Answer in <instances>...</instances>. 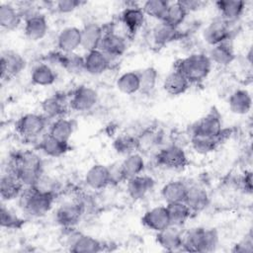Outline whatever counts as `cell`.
<instances>
[{"mask_svg": "<svg viewBox=\"0 0 253 253\" xmlns=\"http://www.w3.org/2000/svg\"><path fill=\"white\" fill-rule=\"evenodd\" d=\"M139 75V92L143 94L151 93L157 83L158 80V72L157 70L150 66L146 67L140 71H138Z\"/></svg>", "mask_w": 253, "mask_h": 253, "instance_id": "43", "label": "cell"}, {"mask_svg": "<svg viewBox=\"0 0 253 253\" xmlns=\"http://www.w3.org/2000/svg\"><path fill=\"white\" fill-rule=\"evenodd\" d=\"M218 244V234L213 228L195 227L183 234L182 249L191 252H211Z\"/></svg>", "mask_w": 253, "mask_h": 253, "instance_id": "3", "label": "cell"}, {"mask_svg": "<svg viewBox=\"0 0 253 253\" xmlns=\"http://www.w3.org/2000/svg\"><path fill=\"white\" fill-rule=\"evenodd\" d=\"M230 24L222 18L213 19L204 30L203 38L211 46L229 41Z\"/></svg>", "mask_w": 253, "mask_h": 253, "instance_id": "10", "label": "cell"}, {"mask_svg": "<svg viewBox=\"0 0 253 253\" xmlns=\"http://www.w3.org/2000/svg\"><path fill=\"white\" fill-rule=\"evenodd\" d=\"M136 139H137V150L140 152L153 150L155 147L159 146L162 140L159 132H156L151 129L143 131L139 136L136 137Z\"/></svg>", "mask_w": 253, "mask_h": 253, "instance_id": "44", "label": "cell"}, {"mask_svg": "<svg viewBox=\"0 0 253 253\" xmlns=\"http://www.w3.org/2000/svg\"><path fill=\"white\" fill-rule=\"evenodd\" d=\"M69 247L70 251L74 253H95L103 250V244L98 239L80 233L71 238Z\"/></svg>", "mask_w": 253, "mask_h": 253, "instance_id": "29", "label": "cell"}, {"mask_svg": "<svg viewBox=\"0 0 253 253\" xmlns=\"http://www.w3.org/2000/svg\"><path fill=\"white\" fill-rule=\"evenodd\" d=\"M181 3L183 4V6L186 8V10L188 11V13L192 12V11H196L199 8L202 7L203 2L201 1H197V0H187V1H181Z\"/></svg>", "mask_w": 253, "mask_h": 253, "instance_id": "51", "label": "cell"}, {"mask_svg": "<svg viewBox=\"0 0 253 253\" xmlns=\"http://www.w3.org/2000/svg\"><path fill=\"white\" fill-rule=\"evenodd\" d=\"M116 86L120 92L126 95H132L139 92L138 72L127 71L121 74L116 81Z\"/></svg>", "mask_w": 253, "mask_h": 253, "instance_id": "39", "label": "cell"}, {"mask_svg": "<svg viewBox=\"0 0 253 253\" xmlns=\"http://www.w3.org/2000/svg\"><path fill=\"white\" fill-rule=\"evenodd\" d=\"M48 31V24L45 16L39 12H31L25 17L24 32L26 37L33 42L43 39Z\"/></svg>", "mask_w": 253, "mask_h": 253, "instance_id": "12", "label": "cell"}, {"mask_svg": "<svg viewBox=\"0 0 253 253\" xmlns=\"http://www.w3.org/2000/svg\"><path fill=\"white\" fill-rule=\"evenodd\" d=\"M145 14L139 6H128L121 14V22L129 34H135L145 22Z\"/></svg>", "mask_w": 253, "mask_h": 253, "instance_id": "25", "label": "cell"}, {"mask_svg": "<svg viewBox=\"0 0 253 253\" xmlns=\"http://www.w3.org/2000/svg\"><path fill=\"white\" fill-rule=\"evenodd\" d=\"M141 221L144 226L156 233L165 229L170 225L167 207L158 206L148 210L141 217Z\"/></svg>", "mask_w": 253, "mask_h": 253, "instance_id": "16", "label": "cell"}, {"mask_svg": "<svg viewBox=\"0 0 253 253\" xmlns=\"http://www.w3.org/2000/svg\"><path fill=\"white\" fill-rule=\"evenodd\" d=\"M222 137H212L201 134H191V145L199 154H208L214 151Z\"/></svg>", "mask_w": 253, "mask_h": 253, "instance_id": "38", "label": "cell"}, {"mask_svg": "<svg viewBox=\"0 0 253 253\" xmlns=\"http://www.w3.org/2000/svg\"><path fill=\"white\" fill-rule=\"evenodd\" d=\"M83 61L85 72L91 75H100L110 68L112 60L98 48L87 51L83 56Z\"/></svg>", "mask_w": 253, "mask_h": 253, "instance_id": "17", "label": "cell"}, {"mask_svg": "<svg viewBox=\"0 0 253 253\" xmlns=\"http://www.w3.org/2000/svg\"><path fill=\"white\" fill-rule=\"evenodd\" d=\"M31 188L40 193L50 195V196L54 197L55 193L59 189V184L54 178H52L50 176H45L42 173V175L38 179V181L35 183V185Z\"/></svg>", "mask_w": 253, "mask_h": 253, "instance_id": "45", "label": "cell"}, {"mask_svg": "<svg viewBox=\"0 0 253 253\" xmlns=\"http://www.w3.org/2000/svg\"><path fill=\"white\" fill-rule=\"evenodd\" d=\"M179 28H175L163 21H159L151 31V39L158 46H164L180 38Z\"/></svg>", "mask_w": 253, "mask_h": 253, "instance_id": "24", "label": "cell"}, {"mask_svg": "<svg viewBox=\"0 0 253 253\" xmlns=\"http://www.w3.org/2000/svg\"><path fill=\"white\" fill-rule=\"evenodd\" d=\"M211 63L224 67L229 65L235 58L233 47L229 41L212 45L208 54Z\"/></svg>", "mask_w": 253, "mask_h": 253, "instance_id": "28", "label": "cell"}, {"mask_svg": "<svg viewBox=\"0 0 253 253\" xmlns=\"http://www.w3.org/2000/svg\"><path fill=\"white\" fill-rule=\"evenodd\" d=\"M42 115L48 120H57L64 118L67 109L69 107V102L58 94H54L50 97L45 98L42 102Z\"/></svg>", "mask_w": 253, "mask_h": 253, "instance_id": "18", "label": "cell"}, {"mask_svg": "<svg viewBox=\"0 0 253 253\" xmlns=\"http://www.w3.org/2000/svg\"><path fill=\"white\" fill-rule=\"evenodd\" d=\"M219 17L231 24L237 21L245 10L246 3L240 0H220L215 2Z\"/></svg>", "mask_w": 253, "mask_h": 253, "instance_id": "26", "label": "cell"}, {"mask_svg": "<svg viewBox=\"0 0 253 253\" xmlns=\"http://www.w3.org/2000/svg\"><path fill=\"white\" fill-rule=\"evenodd\" d=\"M188 185L180 180H173L166 183L161 189V196L167 204L184 202Z\"/></svg>", "mask_w": 253, "mask_h": 253, "instance_id": "33", "label": "cell"}, {"mask_svg": "<svg viewBox=\"0 0 253 253\" xmlns=\"http://www.w3.org/2000/svg\"><path fill=\"white\" fill-rule=\"evenodd\" d=\"M53 200V196L27 188L20 196V205L26 213L34 217H41L51 210Z\"/></svg>", "mask_w": 253, "mask_h": 253, "instance_id": "4", "label": "cell"}, {"mask_svg": "<svg viewBox=\"0 0 253 253\" xmlns=\"http://www.w3.org/2000/svg\"><path fill=\"white\" fill-rule=\"evenodd\" d=\"M190 85L191 84L185 76L178 70L174 69L164 79L163 89L171 96H179L184 94L189 89Z\"/></svg>", "mask_w": 253, "mask_h": 253, "instance_id": "31", "label": "cell"}, {"mask_svg": "<svg viewBox=\"0 0 253 253\" xmlns=\"http://www.w3.org/2000/svg\"><path fill=\"white\" fill-rule=\"evenodd\" d=\"M188 14V11L183 6L181 1L170 2L165 17L162 21L175 28H179L185 22Z\"/></svg>", "mask_w": 253, "mask_h": 253, "instance_id": "40", "label": "cell"}, {"mask_svg": "<svg viewBox=\"0 0 253 253\" xmlns=\"http://www.w3.org/2000/svg\"><path fill=\"white\" fill-rule=\"evenodd\" d=\"M114 144L118 152L125 153L126 155L137 150V139L136 137L129 134H124L122 136H119L115 140Z\"/></svg>", "mask_w": 253, "mask_h": 253, "instance_id": "47", "label": "cell"}, {"mask_svg": "<svg viewBox=\"0 0 253 253\" xmlns=\"http://www.w3.org/2000/svg\"><path fill=\"white\" fill-rule=\"evenodd\" d=\"M8 171L13 172L24 187L31 188L42 175V161L37 152L26 150L12 158Z\"/></svg>", "mask_w": 253, "mask_h": 253, "instance_id": "1", "label": "cell"}, {"mask_svg": "<svg viewBox=\"0 0 253 253\" xmlns=\"http://www.w3.org/2000/svg\"><path fill=\"white\" fill-rule=\"evenodd\" d=\"M56 45L60 52H75L81 47V29L74 26L63 28L57 36Z\"/></svg>", "mask_w": 253, "mask_h": 253, "instance_id": "15", "label": "cell"}, {"mask_svg": "<svg viewBox=\"0 0 253 253\" xmlns=\"http://www.w3.org/2000/svg\"><path fill=\"white\" fill-rule=\"evenodd\" d=\"M26 67L25 58L17 51L5 50L2 52L0 60L1 78L3 80L12 79L19 75Z\"/></svg>", "mask_w": 253, "mask_h": 253, "instance_id": "9", "label": "cell"}, {"mask_svg": "<svg viewBox=\"0 0 253 253\" xmlns=\"http://www.w3.org/2000/svg\"><path fill=\"white\" fill-rule=\"evenodd\" d=\"M166 207L168 211L170 225L181 227L186 223V221L192 214L191 210L189 209L185 202L167 204Z\"/></svg>", "mask_w": 253, "mask_h": 253, "instance_id": "36", "label": "cell"}, {"mask_svg": "<svg viewBox=\"0 0 253 253\" xmlns=\"http://www.w3.org/2000/svg\"><path fill=\"white\" fill-rule=\"evenodd\" d=\"M184 202L193 212L202 211L210 203V197L207 190L200 185H188Z\"/></svg>", "mask_w": 253, "mask_h": 253, "instance_id": "20", "label": "cell"}, {"mask_svg": "<svg viewBox=\"0 0 253 253\" xmlns=\"http://www.w3.org/2000/svg\"><path fill=\"white\" fill-rule=\"evenodd\" d=\"M24 186L13 173L8 171L2 174L0 179V196L4 201H11L19 198L23 193Z\"/></svg>", "mask_w": 253, "mask_h": 253, "instance_id": "23", "label": "cell"}, {"mask_svg": "<svg viewBox=\"0 0 253 253\" xmlns=\"http://www.w3.org/2000/svg\"><path fill=\"white\" fill-rule=\"evenodd\" d=\"M228 107L235 115H246L252 108V97L245 89H237L228 98Z\"/></svg>", "mask_w": 253, "mask_h": 253, "instance_id": "30", "label": "cell"}, {"mask_svg": "<svg viewBox=\"0 0 253 253\" xmlns=\"http://www.w3.org/2000/svg\"><path fill=\"white\" fill-rule=\"evenodd\" d=\"M48 125V119L42 114L29 113L23 115L16 124V129L24 138L32 139L40 136Z\"/></svg>", "mask_w": 253, "mask_h": 253, "instance_id": "5", "label": "cell"}, {"mask_svg": "<svg viewBox=\"0 0 253 253\" xmlns=\"http://www.w3.org/2000/svg\"><path fill=\"white\" fill-rule=\"evenodd\" d=\"M242 189L245 191V193L251 194L252 193V172L247 171L244 173L241 182H240Z\"/></svg>", "mask_w": 253, "mask_h": 253, "instance_id": "50", "label": "cell"}, {"mask_svg": "<svg viewBox=\"0 0 253 253\" xmlns=\"http://www.w3.org/2000/svg\"><path fill=\"white\" fill-rule=\"evenodd\" d=\"M211 61L204 53H192L180 59L175 69L181 72L190 84H197L204 81L211 69Z\"/></svg>", "mask_w": 253, "mask_h": 253, "instance_id": "2", "label": "cell"}, {"mask_svg": "<svg viewBox=\"0 0 253 253\" xmlns=\"http://www.w3.org/2000/svg\"><path fill=\"white\" fill-rule=\"evenodd\" d=\"M56 80L54 70L46 63H40L31 73V81L38 86H50Z\"/></svg>", "mask_w": 253, "mask_h": 253, "instance_id": "37", "label": "cell"}, {"mask_svg": "<svg viewBox=\"0 0 253 253\" xmlns=\"http://www.w3.org/2000/svg\"><path fill=\"white\" fill-rule=\"evenodd\" d=\"M144 159L139 152H132L126 156L120 165L121 174L124 180H128L137 175H140L144 170Z\"/></svg>", "mask_w": 253, "mask_h": 253, "instance_id": "27", "label": "cell"}, {"mask_svg": "<svg viewBox=\"0 0 253 253\" xmlns=\"http://www.w3.org/2000/svg\"><path fill=\"white\" fill-rule=\"evenodd\" d=\"M83 206L79 203H65L55 211V221L65 228L75 226L83 214Z\"/></svg>", "mask_w": 253, "mask_h": 253, "instance_id": "13", "label": "cell"}, {"mask_svg": "<svg viewBox=\"0 0 253 253\" xmlns=\"http://www.w3.org/2000/svg\"><path fill=\"white\" fill-rule=\"evenodd\" d=\"M39 148L49 157H60L69 150L70 146L68 142L58 140L47 133L41 139Z\"/></svg>", "mask_w": 253, "mask_h": 253, "instance_id": "34", "label": "cell"}, {"mask_svg": "<svg viewBox=\"0 0 253 253\" xmlns=\"http://www.w3.org/2000/svg\"><path fill=\"white\" fill-rule=\"evenodd\" d=\"M84 182L92 190H103L112 183L111 169L103 164H94L87 170Z\"/></svg>", "mask_w": 253, "mask_h": 253, "instance_id": "14", "label": "cell"}, {"mask_svg": "<svg viewBox=\"0 0 253 253\" xmlns=\"http://www.w3.org/2000/svg\"><path fill=\"white\" fill-rule=\"evenodd\" d=\"M68 102L70 109L76 112H87L98 103V93L92 87L79 86L72 92Z\"/></svg>", "mask_w": 253, "mask_h": 253, "instance_id": "7", "label": "cell"}, {"mask_svg": "<svg viewBox=\"0 0 253 253\" xmlns=\"http://www.w3.org/2000/svg\"><path fill=\"white\" fill-rule=\"evenodd\" d=\"M159 165L173 170H180L186 167L188 159L184 149L177 144H168L161 147L156 153Z\"/></svg>", "mask_w": 253, "mask_h": 253, "instance_id": "6", "label": "cell"}, {"mask_svg": "<svg viewBox=\"0 0 253 253\" xmlns=\"http://www.w3.org/2000/svg\"><path fill=\"white\" fill-rule=\"evenodd\" d=\"M74 126L75 125L73 121L66 118H60L51 123L47 133L58 140L68 142L74 131Z\"/></svg>", "mask_w": 253, "mask_h": 253, "instance_id": "35", "label": "cell"}, {"mask_svg": "<svg viewBox=\"0 0 253 253\" xmlns=\"http://www.w3.org/2000/svg\"><path fill=\"white\" fill-rule=\"evenodd\" d=\"M82 2L78 0H60L54 3V9L61 14H68L81 6Z\"/></svg>", "mask_w": 253, "mask_h": 253, "instance_id": "48", "label": "cell"}, {"mask_svg": "<svg viewBox=\"0 0 253 253\" xmlns=\"http://www.w3.org/2000/svg\"><path fill=\"white\" fill-rule=\"evenodd\" d=\"M105 31L102 26L91 22L81 29V47L86 51L98 49L103 40Z\"/></svg>", "mask_w": 253, "mask_h": 253, "instance_id": "19", "label": "cell"}, {"mask_svg": "<svg viewBox=\"0 0 253 253\" xmlns=\"http://www.w3.org/2000/svg\"><path fill=\"white\" fill-rule=\"evenodd\" d=\"M23 19L21 11L9 3L0 6V26L7 31H14L19 27Z\"/></svg>", "mask_w": 253, "mask_h": 253, "instance_id": "32", "label": "cell"}, {"mask_svg": "<svg viewBox=\"0 0 253 253\" xmlns=\"http://www.w3.org/2000/svg\"><path fill=\"white\" fill-rule=\"evenodd\" d=\"M169 3V1L165 0H147L142 3L141 9L145 16H149L159 22L164 19Z\"/></svg>", "mask_w": 253, "mask_h": 253, "instance_id": "42", "label": "cell"}, {"mask_svg": "<svg viewBox=\"0 0 253 253\" xmlns=\"http://www.w3.org/2000/svg\"><path fill=\"white\" fill-rule=\"evenodd\" d=\"M0 222L1 226L3 228L7 229H18L21 228L24 220L19 217L14 211L6 208L4 205L1 206V211H0Z\"/></svg>", "mask_w": 253, "mask_h": 253, "instance_id": "46", "label": "cell"}, {"mask_svg": "<svg viewBox=\"0 0 253 253\" xmlns=\"http://www.w3.org/2000/svg\"><path fill=\"white\" fill-rule=\"evenodd\" d=\"M157 243L167 251H178L182 249L183 233L180 227L169 225L165 229L157 232Z\"/></svg>", "mask_w": 253, "mask_h": 253, "instance_id": "22", "label": "cell"}, {"mask_svg": "<svg viewBox=\"0 0 253 253\" xmlns=\"http://www.w3.org/2000/svg\"><path fill=\"white\" fill-rule=\"evenodd\" d=\"M57 61L69 73H80L84 71L83 56H79L75 52H59L57 55Z\"/></svg>", "mask_w": 253, "mask_h": 253, "instance_id": "41", "label": "cell"}, {"mask_svg": "<svg viewBox=\"0 0 253 253\" xmlns=\"http://www.w3.org/2000/svg\"><path fill=\"white\" fill-rule=\"evenodd\" d=\"M99 49H101L111 60L119 58L124 55L127 49L126 38L113 31L105 32Z\"/></svg>", "mask_w": 253, "mask_h": 253, "instance_id": "11", "label": "cell"}, {"mask_svg": "<svg viewBox=\"0 0 253 253\" xmlns=\"http://www.w3.org/2000/svg\"><path fill=\"white\" fill-rule=\"evenodd\" d=\"M233 252L237 253H250L253 251V241L251 234L247 235L243 240L236 243L232 249Z\"/></svg>", "mask_w": 253, "mask_h": 253, "instance_id": "49", "label": "cell"}, {"mask_svg": "<svg viewBox=\"0 0 253 253\" xmlns=\"http://www.w3.org/2000/svg\"><path fill=\"white\" fill-rule=\"evenodd\" d=\"M192 134H201L212 137H222V121L216 111H211L201 118L193 126Z\"/></svg>", "mask_w": 253, "mask_h": 253, "instance_id": "8", "label": "cell"}, {"mask_svg": "<svg viewBox=\"0 0 253 253\" xmlns=\"http://www.w3.org/2000/svg\"><path fill=\"white\" fill-rule=\"evenodd\" d=\"M153 179L142 174L126 180L127 194L134 201L143 199L153 189Z\"/></svg>", "mask_w": 253, "mask_h": 253, "instance_id": "21", "label": "cell"}]
</instances>
